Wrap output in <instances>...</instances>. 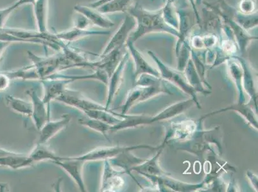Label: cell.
Segmentation results:
<instances>
[{
    "label": "cell",
    "mask_w": 258,
    "mask_h": 192,
    "mask_svg": "<svg viewBox=\"0 0 258 192\" xmlns=\"http://www.w3.org/2000/svg\"><path fill=\"white\" fill-rule=\"evenodd\" d=\"M238 7V11L241 14L253 15L256 11V2L255 0H240Z\"/></svg>",
    "instance_id": "ffe728a7"
},
{
    "label": "cell",
    "mask_w": 258,
    "mask_h": 192,
    "mask_svg": "<svg viewBox=\"0 0 258 192\" xmlns=\"http://www.w3.org/2000/svg\"><path fill=\"white\" fill-rule=\"evenodd\" d=\"M34 164L29 154L15 153L0 158V167H7L13 170L31 167Z\"/></svg>",
    "instance_id": "8fae6325"
},
{
    "label": "cell",
    "mask_w": 258,
    "mask_h": 192,
    "mask_svg": "<svg viewBox=\"0 0 258 192\" xmlns=\"http://www.w3.org/2000/svg\"><path fill=\"white\" fill-rule=\"evenodd\" d=\"M7 106L16 113L31 118L32 114V105L31 102H27L20 98L14 97L11 95L6 96Z\"/></svg>",
    "instance_id": "5bb4252c"
},
{
    "label": "cell",
    "mask_w": 258,
    "mask_h": 192,
    "mask_svg": "<svg viewBox=\"0 0 258 192\" xmlns=\"http://www.w3.org/2000/svg\"><path fill=\"white\" fill-rule=\"evenodd\" d=\"M11 80L22 79V80L32 81L39 80L40 77L38 73L32 64L30 66L21 68L15 71H5Z\"/></svg>",
    "instance_id": "2e32d148"
},
{
    "label": "cell",
    "mask_w": 258,
    "mask_h": 192,
    "mask_svg": "<svg viewBox=\"0 0 258 192\" xmlns=\"http://www.w3.org/2000/svg\"><path fill=\"white\" fill-rule=\"evenodd\" d=\"M27 55L41 79L68 69L70 65V63L61 53L57 55L40 57L32 51H28Z\"/></svg>",
    "instance_id": "7a4b0ae2"
},
{
    "label": "cell",
    "mask_w": 258,
    "mask_h": 192,
    "mask_svg": "<svg viewBox=\"0 0 258 192\" xmlns=\"http://www.w3.org/2000/svg\"><path fill=\"white\" fill-rule=\"evenodd\" d=\"M136 27H137V22L135 19L128 14L125 16L120 27L110 39L100 56L107 55V53L117 49H121L128 41L129 36L135 29Z\"/></svg>",
    "instance_id": "277c9868"
},
{
    "label": "cell",
    "mask_w": 258,
    "mask_h": 192,
    "mask_svg": "<svg viewBox=\"0 0 258 192\" xmlns=\"http://www.w3.org/2000/svg\"><path fill=\"white\" fill-rule=\"evenodd\" d=\"M79 15L78 17H77L75 21V27L81 29H89L88 26L90 25V22L84 16L80 14Z\"/></svg>",
    "instance_id": "44dd1931"
},
{
    "label": "cell",
    "mask_w": 258,
    "mask_h": 192,
    "mask_svg": "<svg viewBox=\"0 0 258 192\" xmlns=\"http://www.w3.org/2000/svg\"><path fill=\"white\" fill-rule=\"evenodd\" d=\"M84 114L86 115V116L97 119L98 120L104 122L111 126L114 125L117 121L109 110H94V111L84 112Z\"/></svg>",
    "instance_id": "d6986e66"
},
{
    "label": "cell",
    "mask_w": 258,
    "mask_h": 192,
    "mask_svg": "<svg viewBox=\"0 0 258 192\" xmlns=\"http://www.w3.org/2000/svg\"><path fill=\"white\" fill-rule=\"evenodd\" d=\"M28 95L31 98L32 114L31 118L37 130H41L47 121L50 120V110L44 104L43 98L39 97L36 89L30 88L27 90Z\"/></svg>",
    "instance_id": "52a82bcc"
},
{
    "label": "cell",
    "mask_w": 258,
    "mask_h": 192,
    "mask_svg": "<svg viewBox=\"0 0 258 192\" xmlns=\"http://www.w3.org/2000/svg\"><path fill=\"white\" fill-rule=\"evenodd\" d=\"M15 152L9 151L8 149L1 148L0 147V158H2V157L11 155V154H13L15 153Z\"/></svg>",
    "instance_id": "d4e9b609"
},
{
    "label": "cell",
    "mask_w": 258,
    "mask_h": 192,
    "mask_svg": "<svg viewBox=\"0 0 258 192\" xmlns=\"http://www.w3.org/2000/svg\"><path fill=\"white\" fill-rule=\"evenodd\" d=\"M29 154L30 158L34 164L43 161H51L52 162L58 160L57 156L51 149L46 146V144L37 142Z\"/></svg>",
    "instance_id": "4fadbf2b"
},
{
    "label": "cell",
    "mask_w": 258,
    "mask_h": 192,
    "mask_svg": "<svg viewBox=\"0 0 258 192\" xmlns=\"http://www.w3.org/2000/svg\"><path fill=\"white\" fill-rule=\"evenodd\" d=\"M111 163L109 160H104V167L101 179L100 191H113L119 186L118 177L113 175Z\"/></svg>",
    "instance_id": "9a60e30c"
},
{
    "label": "cell",
    "mask_w": 258,
    "mask_h": 192,
    "mask_svg": "<svg viewBox=\"0 0 258 192\" xmlns=\"http://www.w3.org/2000/svg\"><path fill=\"white\" fill-rule=\"evenodd\" d=\"M70 114L62 115L58 120L47 121L43 127L39 131V137L38 142L41 144H46L58 133L62 132L69 126L71 121Z\"/></svg>",
    "instance_id": "ba28073f"
},
{
    "label": "cell",
    "mask_w": 258,
    "mask_h": 192,
    "mask_svg": "<svg viewBox=\"0 0 258 192\" xmlns=\"http://www.w3.org/2000/svg\"><path fill=\"white\" fill-rule=\"evenodd\" d=\"M201 1L202 0H196L197 6H198V5L201 3Z\"/></svg>",
    "instance_id": "484cf974"
},
{
    "label": "cell",
    "mask_w": 258,
    "mask_h": 192,
    "mask_svg": "<svg viewBox=\"0 0 258 192\" xmlns=\"http://www.w3.org/2000/svg\"><path fill=\"white\" fill-rule=\"evenodd\" d=\"M76 13L83 15L89 22L103 29H109L114 27V23L107 18L104 14L100 13L96 9L89 6L77 5L74 7Z\"/></svg>",
    "instance_id": "9c48e42d"
},
{
    "label": "cell",
    "mask_w": 258,
    "mask_h": 192,
    "mask_svg": "<svg viewBox=\"0 0 258 192\" xmlns=\"http://www.w3.org/2000/svg\"><path fill=\"white\" fill-rule=\"evenodd\" d=\"M11 79L4 71L0 72V92L6 90L10 85Z\"/></svg>",
    "instance_id": "7402d4cb"
},
{
    "label": "cell",
    "mask_w": 258,
    "mask_h": 192,
    "mask_svg": "<svg viewBox=\"0 0 258 192\" xmlns=\"http://www.w3.org/2000/svg\"><path fill=\"white\" fill-rule=\"evenodd\" d=\"M10 44L11 43H9V42L0 41V61H1L4 51H6Z\"/></svg>",
    "instance_id": "cb8c5ba5"
},
{
    "label": "cell",
    "mask_w": 258,
    "mask_h": 192,
    "mask_svg": "<svg viewBox=\"0 0 258 192\" xmlns=\"http://www.w3.org/2000/svg\"><path fill=\"white\" fill-rule=\"evenodd\" d=\"M111 1H113V0H97V1L89 4L88 6L90 7L91 8L97 9L103 6V5L107 3V2Z\"/></svg>",
    "instance_id": "603a6c76"
},
{
    "label": "cell",
    "mask_w": 258,
    "mask_h": 192,
    "mask_svg": "<svg viewBox=\"0 0 258 192\" xmlns=\"http://www.w3.org/2000/svg\"><path fill=\"white\" fill-rule=\"evenodd\" d=\"M110 32L97 31L90 29H81L74 27L73 29L66 30V31L56 33L54 36L57 39L64 42L76 41L77 40L84 38V37L95 36H107L109 35Z\"/></svg>",
    "instance_id": "30bf717a"
},
{
    "label": "cell",
    "mask_w": 258,
    "mask_h": 192,
    "mask_svg": "<svg viewBox=\"0 0 258 192\" xmlns=\"http://www.w3.org/2000/svg\"><path fill=\"white\" fill-rule=\"evenodd\" d=\"M56 101L62 102L68 106L76 108L84 113L94 110H109L105 106L89 99L79 91L72 90L69 88H67Z\"/></svg>",
    "instance_id": "3957f363"
},
{
    "label": "cell",
    "mask_w": 258,
    "mask_h": 192,
    "mask_svg": "<svg viewBox=\"0 0 258 192\" xmlns=\"http://www.w3.org/2000/svg\"><path fill=\"white\" fill-rule=\"evenodd\" d=\"M127 12L128 15L133 16L137 22L135 32L131 33L128 41L135 43L138 39L145 35L156 32L167 33L179 38V31L170 27L165 22L163 9L155 11H147L135 5V6H130Z\"/></svg>",
    "instance_id": "6da1fadb"
},
{
    "label": "cell",
    "mask_w": 258,
    "mask_h": 192,
    "mask_svg": "<svg viewBox=\"0 0 258 192\" xmlns=\"http://www.w3.org/2000/svg\"><path fill=\"white\" fill-rule=\"evenodd\" d=\"M33 5L37 31L41 33L48 32L47 29L48 0H36Z\"/></svg>",
    "instance_id": "7c38bea8"
},
{
    "label": "cell",
    "mask_w": 258,
    "mask_h": 192,
    "mask_svg": "<svg viewBox=\"0 0 258 192\" xmlns=\"http://www.w3.org/2000/svg\"><path fill=\"white\" fill-rule=\"evenodd\" d=\"M78 123L82 126H85L86 128L101 133L105 137L106 136L107 133L109 132L112 126L104 123V122L88 116L86 118L79 119Z\"/></svg>",
    "instance_id": "ac0fdd59"
},
{
    "label": "cell",
    "mask_w": 258,
    "mask_h": 192,
    "mask_svg": "<svg viewBox=\"0 0 258 192\" xmlns=\"http://www.w3.org/2000/svg\"><path fill=\"white\" fill-rule=\"evenodd\" d=\"M134 1L135 0H113V1L107 2L96 9L104 15L125 13Z\"/></svg>",
    "instance_id": "e0dca14e"
},
{
    "label": "cell",
    "mask_w": 258,
    "mask_h": 192,
    "mask_svg": "<svg viewBox=\"0 0 258 192\" xmlns=\"http://www.w3.org/2000/svg\"><path fill=\"white\" fill-rule=\"evenodd\" d=\"M72 82L70 79L62 78L55 74L41 79L44 90L43 100L50 111V103L53 100H57Z\"/></svg>",
    "instance_id": "5b68a950"
},
{
    "label": "cell",
    "mask_w": 258,
    "mask_h": 192,
    "mask_svg": "<svg viewBox=\"0 0 258 192\" xmlns=\"http://www.w3.org/2000/svg\"><path fill=\"white\" fill-rule=\"evenodd\" d=\"M55 165L64 170L76 182L81 191H86V186L83 179V167L85 162L75 156H59L58 160L53 161Z\"/></svg>",
    "instance_id": "8992f818"
}]
</instances>
